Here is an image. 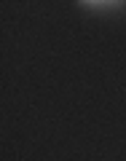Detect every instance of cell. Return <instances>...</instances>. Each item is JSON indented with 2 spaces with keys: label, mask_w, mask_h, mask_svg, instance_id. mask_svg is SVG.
I'll use <instances>...</instances> for the list:
<instances>
[{
  "label": "cell",
  "mask_w": 126,
  "mask_h": 161,
  "mask_svg": "<svg viewBox=\"0 0 126 161\" xmlns=\"http://www.w3.org/2000/svg\"><path fill=\"white\" fill-rule=\"evenodd\" d=\"M86 11H99V14H121L126 11V3H80Z\"/></svg>",
  "instance_id": "obj_1"
}]
</instances>
